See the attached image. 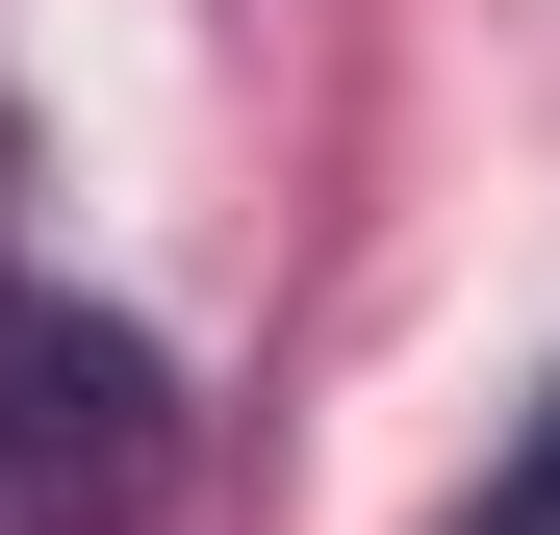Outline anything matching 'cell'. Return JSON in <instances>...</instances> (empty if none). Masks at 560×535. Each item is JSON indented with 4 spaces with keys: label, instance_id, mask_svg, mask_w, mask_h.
<instances>
[{
    "label": "cell",
    "instance_id": "cell-1",
    "mask_svg": "<svg viewBox=\"0 0 560 535\" xmlns=\"http://www.w3.org/2000/svg\"><path fill=\"white\" fill-rule=\"evenodd\" d=\"M178 485V357L0 255V535H128Z\"/></svg>",
    "mask_w": 560,
    "mask_h": 535
},
{
    "label": "cell",
    "instance_id": "cell-2",
    "mask_svg": "<svg viewBox=\"0 0 560 535\" xmlns=\"http://www.w3.org/2000/svg\"><path fill=\"white\" fill-rule=\"evenodd\" d=\"M458 535H560V408H535V460H510L485 510H458Z\"/></svg>",
    "mask_w": 560,
    "mask_h": 535
}]
</instances>
